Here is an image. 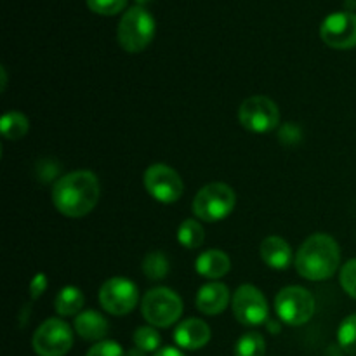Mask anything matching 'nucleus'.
Masks as SVG:
<instances>
[{"instance_id":"0eeeda50","label":"nucleus","mask_w":356,"mask_h":356,"mask_svg":"<svg viewBox=\"0 0 356 356\" xmlns=\"http://www.w3.org/2000/svg\"><path fill=\"white\" fill-rule=\"evenodd\" d=\"M238 120L247 131L264 134L278 127L280 111L278 106L266 96L247 97L238 110Z\"/></svg>"},{"instance_id":"ddd939ff","label":"nucleus","mask_w":356,"mask_h":356,"mask_svg":"<svg viewBox=\"0 0 356 356\" xmlns=\"http://www.w3.org/2000/svg\"><path fill=\"white\" fill-rule=\"evenodd\" d=\"M174 339L184 350H200L211 341V327L204 320L188 318L177 325Z\"/></svg>"},{"instance_id":"aec40b11","label":"nucleus","mask_w":356,"mask_h":356,"mask_svg":"<svg viewBox=\"0 0 356 356\" xmlns=\"http://www.w3.org/2000/svg\"><path fill=\"white\" fill-rule=\"evenodd\" d=\"M0 127H2V134L6 139H21L30 129V122L23 113L9 111L2 117Z\"/></svg>"},{"instance_id":"20e7f679","label":"nucleus","mask_w":356,"mask_h":356,"mask_svg":"<svg viewBox=\"0 0 356 356\" xmlns=\"http://www.w3.org/2000/svg\"><path fill=\"white\" fill-rule=\"evenodd\" d=\"M235 204L236 195L232 186L225 183H211L195 195L193 212L202 221L218 222L232 214Z\"/></svg>"},{"instance_id":"393cba45","label":"nucleus","mask_w":356,"mask_h":356,"mask_svg":"<svg viewBox=\"0 0 356 356\" xmlns=\"http://www.w3.org/2000/svg\"><path fill=\"white\" fill-rule=\"evenodd\" d=\"M87 6L92 13L101 16H115L125 9L127 0H87Z\"/></svg>"},{"instance_id":"f03ea898","label":"nucleus","mask_w":356,"mask_h":356,"mask_svg":"<svg viewBox=\"0 0 356 356\" xmlns=\"http://www.w3.org/2000/svg\"><path fill=\"white\" fill-rule=\"evenodd\" d=\"M341 263V249L336 240L325 233H315L302 242L296 254V270L312 282L329 280Z\"/></svg>"},{"instance_id":"1a4fd4ad","label":"nucleus","mask_w":356,"mask_h":356,"mask_svg":"<svg viewBox=\"0 0 356 356\" xmlns=\"http://www.w3.org/2000/svg\"><path fill=\"white\" fill-rule=\"evenodd\" d=\"M146 191L162 204H174L183 195V179L172 167L165 163H153L145 172Z\"/></svg>"},{"instance_id":"6e6552de","label":"nucleus","mask_w":356,"mask_h":356,"mask_svg":"<svg viewBox=\"0 0 356 356\" xmlns=\"http://www.w3.org/2000/svg\"><path fill=\"white\" fill-rule=\"evenodd\" d=\"M72 346V329L59 318L45 320L33 334V350L38 356H65Z\"/></svg>"},{"instance_id":"412c9836","label":"nucleus","mask_w":356,"mask_h":356,"mask_svg":"<svg viewBox=\"0 0 356 356\" xmlns=\"http://www.w3.org/2000/svg\"><path fill=\"white\" fill-rule=\"evenodd\" d=\"M266 343L259 332H247L236 341L235 356H264Z\"/></svg>"},{"instance_id":"6ab92c4d","label":"nucleus","mask_w":356,"mask_h":356,"mask_svg":"<svg viewBox=\"0 0 356 356\" xmlns=\"http://www.w3.org/2000/svg\"><path fill=\"white\" fill-rule=\"evenodd\" d=\"M205 232L202 225L195 219H186L177 228V242L186 249H198L204 243Z\"/></svg>"},{"instance_id":"9d476101","label":"nucleus","mask_w":356,"mask_h":356,"mask_svg":"<svg viewBox=\"0 0 356 356\" xmlns=\"http://www.w3.org/2000/svg\"><path fill=\"white\" fill-rule=\"evenodd\" d=\"M138 287L127 278L115 277L103 284L99 291V302L110 315L122 316L131 313L138 305Z\"/></svg>"},{"instance_id":"b1692460","label":"nucleus","mask_w":356,"mask_h":356,"mask_svg":"<svg viewBox=\"0 0 356 356\" xmlns=\"http://www.w3.org/2000/svg\"><path fill=\"white\" fill-rule=\"evenodd\" d=\"M337 341H339L341 348L348 353H356V313L348 316L339 327L337 332Z\"/></svg>"},{"instance_id":"4be33fe9","label":"nucleus","mask_w":356,"mask_h":356,"mask_svg":"<svg viewBox=\"0 0 356 356\" xmlns=\"http://www.w3.org/2000/svg\"><path fill=\"white\" fill-rule=\"evenodd\" d=\"M143 273L149 280H162L169 273V259L162 252H149L143 261Z\"/></svg>"},{"instance_id":"f8f14e48","label":"nucleus","mask_w":356,"mask_h":356,"mask_svg":"<svg viewBox=\"0 0 356 356\" xmlns=\"http://www.w3.org/2000/svg\"><path fill=\"white\" fill-rule=\"evenodd\" d=\"M320 37L329 47H356V14L343 10L327 16L320 26Z\"/></svg>"},{"instance_id":"f257e3e1","label":"nucleus","mask_w":356,"mask_h":356,"mask_svg":"<svg viewBox=\"0 0 356 356\" xmlns=\"http://www.w3.org/2000/svg\"><path fill=\"white\" fill-rule=\"evenodd\" d=\"M99 200V181L89 170H75L52 188V204L66 218H83Z\"/></svg>"},{"instance_id":"a878e982","label":"nucleus","mask_w":356,"mask_h":356,"mask_svg":"<svg viewBox=\"0 0 356 356\" xmlns=\"http://www.w3.org/2000/svg\"><path fill=\"white\" fill-rule=\"evenodd\" d=\"M341 285H343L344 292L351 298L356 299V259L348 261L341 270Z\"/></svg>"},{"instance_id":"5701e85b","label":"nucleus","mask_w":356,"mask_h":356,"mask_svg":"<svg viewBox=\"0 0 356 356\" xmlns=\"http://www.w3.org/2000/svg\"><path fill=\"white\" fill-rule=\"evenodd\" d=\"M160 343H162V337L153 327H139L134 332L136 348L145 351V353H152V351L159 350Z\"/></svg>"},{"instance_id":"423d86ee","label":"nucleus","mask_w":356,"mask_h":356,"mask_svg":"<svg viewBox=\"0 0 356 356\" xmlns=\"http://www.w3.org/2000/svg\"><path fill=\"white\" fill-rule=\"evenodd\" d=\"M275 312L287 325H302L315 315V298L299 285L285 287L275 298Z\"/></svg>"},{"instance_id":"a211bd4d","label":"nucleus","mask_w":356,"mask_h":356,"mask_svg":"<svg viewBox=\"0 0 356 356\" xmlns=\"http://www.w3.org/2000/svg\"><path fill=\"white\" fill-rule=\"evenodd\" d=\"M83 301H86V298H83L82 291L79 287L68 285V287H63L59 294L56 296L54 308L58 315L61 316L79 315V312L83 306Z\"/></svg>"},{"instance_id":"f3484780","label":"nucleus","mask_w":356,"mask_h":356,"mask_svg":"<svg viewBox=\"0 0 356 356\" xmlns=\"http://www.w3.org/2000/svg\"><path fill=\"white\" fill-rule=\"evenodd\" d=\"M75 330L82 339L101 341L108 334V322L97 312L87 309V312H82L76 315Z\"/></svg>"},{"instance_id":"c756f323","label":"nucleus","mask_w":356,"mask_h":356,"mask_svg":"<svg viewBox=\"0 0 356 356\" xmlns=\"http://www.w3.org/2000/svg\"><path fill=\"white\" fill-rule=\"evenodd\" d=\"M139 351H141V350H138V348H136V350H132V351H131V353H129L127 356H138V353H139ZM139 356H145V353H141V355H139Z\"/></svg>"},{"instance_id":"2eb2a0df","label":"nucleus","mask_w":356,"mask_h":356,"mask_svg":"<svg viewBox=\"0 0 356 356\" xmlns=\"http://www.w3.org/2000/svg\"><path fill=\"white\" fill-rule=\"evenodd\" d=\"M261 259L273 270H285L292 261L291 245L282 236H268L261 243Z\"/></svg>"},{"instance_id":"9b49d317","label":"nucleus","mask_w":356,"mask_h":356,"mask_svg":"<svg viewBox=\"0 0 356 356\" xmlns=\"http://www.w3.org/2000/svg\"><path fill=\"white\" fill-rule=\"evenodd\" d=\"M233 313L242 325L256 327L268 320V302L263 292L254 285H242L233 296Z\"/></svg>"},{"instance_id":"dca6fc26","label":"nucleus","mask_w":356,"mask_h":356,"mask_svg":"<svg viewBox=\"0 0 356 356\" xmlns=\"http://www.w3.org/2000/svg\"><path fill=\"white\" fill-rule=\"evenodd\" d=\"M195 268H197L200 277L209 278V280H218V278L225 277L228 273L232 263H229V257L222 250L211 249L198 256Z\"/></svg>"},{"instance_id":"cd10ccee","label":"nucleus","mask_w":356,"mask_h":356,"mask_svg":"<svg viewBox=\"0 0 356 356\" xmlns=\"http://www.w3.org/2000/svg\"><path fill=\"white\" fill-rule=\"evenodd\" d=\"M45 287H47V280H45V275H37V277L33 278V282H31V285H30L31 298H38V296H40L42 292L45 291Z\"/></svg>"},{"instance_id":"7ed1b4c3","label":"nucleus","mask_w":356,"mask_h":356,"mask_svg":"<svg viewBox=\"0 0 356 356\" xmlns=\"http://www.w3.org/2000/svg\"><path fill=\"white\" fill-rule=\"evenodd\" d=\"M118 42L127 52H141L155 37V19L143 6H134L118 23Z\"/></svg>"},{"instance_id":"bb28decb","label":"nucleus","mask_w":356,"mask_h":356,"mask_svg":"<svg viewBox=\"0 0 356 356\" xmlns=\"http://www.w3.org/2000/svg\"><path fill=\"white\" fill-rule=\"evenodd\" d=\"M87 356H127L122 350V346L115 341H99L97 344H94Z\"/></svg>"},{"instance_id":"39448f33","label":"nucleus","mask_w":356,"mask_h":356,"mask_svg":"<svg viewBox=\"0 0 356 356\" xmlns=\"http://www.w3.org/2000/svg\"><path fill=\"white\" fill-rule=\"evenodd\" d=\"M141 312L149 325L169 327L179 320L183 313V301L170 289H152L143 298Z\"/></svg>"},{"instance_id":"c85d7f7f","label":"nucleus","mask_w":356,"mask_h":356,"mask_svg":"<svg viewBox=\"0 0 356 356\" xmlns=\"http://www.w3.org/2000/svg\"><path fill=\"white\" fill-rule=\"evenodd\" d=\"M155 356H184L177 348H162L155 353Z\"/></svg>"},{"instance_id":"4468645a","label":"nucleus","mask_w":356,"mask_h":356,"mask_svg":"<svg viewBox=\"0 0 356 356\" xmlns=\"http://www.w3.org/2000/svg\"><path fill=\"white\" fill-rule=\"evenodd\" d=\"M229 302V291L225 284L212 282L204 285L197 294V308L204 315H219Z\"/></svg>"},{"instance_id":"7c9ffc66","label":"nucleus","mask_w":356,"mask_h":356,"mask_svg":"<svg viewBox=\"0 0 356 356\" xmlns=\"http://www.w3.org/2000/svg\"><path fill=\"white\" fill-rule=\"evenodd\" d=\"M136 2H138V6H145V3L152 2V0H136Z\"/></svg>"}]
</instances>
